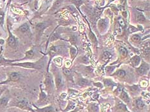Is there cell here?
I'll use <instances>...</instances> for the list:
<instances>
[{
    "label": "cell",
    "mask_w": 150,
    "mask_h": 112,
    "mask_svg": "<svg viewBox=\"0 0 150 112\" xmlns=\"http://www.w3.org/2000/svg\"><path fill=\"white\" fill-rule=\"evenodd\" d=\"M12 65L19 66V67H25V68L29 69H41L44 66V62L43 60H40L38 62L35 63H31V62H24V63H12Z\"/></svg>",
    "instance_id": "obj_1"
},
{
    "label": "cell",
    "mask_w": 150,
    "mask_h": 112,
    "mask_svg": "<svg viewBox=\"0 0 150 112\" xmlns=\"http://www.w3.org/2000/svg\"><path fill=\"white\" fill-rule=\"evenodd\" d=\"M44 84H45L46 87H47L48 90H50L52 88V87H53V80H52V77L49 74L46 76Z\"/></svg>",
    "instance_id": "obj_2"
},
{
    "label": "cell",
    "mask_w": 150,
    "mask_h": 112,
    "mask_svg": "<svg viewBox=\"0 0 150 112\" xmlns=\"http://www.w3.org/2000/svg\"><path fill=\"white\" fill-rule=\"evenodd\" d=\"M16 106H18V107L19 108L23 109V110H31V109L30 108V107H29L28 102L25 100H22L19 101L17 104H16Z\"/></svg>",
    "instance_id": "obj_3"
},
{
    "label": "cell",
    "mask_w": 150,
    "mask_h": 112,
    "mask_svg": "<svg viewBox=\"0 0 150 112\" xmlns=\"http://www.w3.org/2000/svg\"><path fill=\"white\" fill-rule=\"evenodd\" d=\"M19 78H20V75L18 73H12L10 74L9 75V79L7 80V81H5L4 83H7L9 81H17L18 80H19ZM1 83V84H2Z\"/></svg>",
    "instance_id": "obj_4"
},
{
    "label": "cell",
    "mask_w": 150,
    "mask_h": 112,
    "mask_svg": "<svg viewBox=\"0 0 150 112\" xmlns=\"http://www.w3.org/2000/svg\"><path fill=\"white\" fill-rule=\"evenodd\" d=\"M148 69H149V65L146 64V63H143L141 67L137 69V72L140 75H143L147 73Z\"/></svg>",
    "instance_id": "obj_5"
},
{
    "label": "cell",
    "mask_w": 150,
    "mask_h": 112,
    "mask_svg": "<svg viewBox=\"0 0 150 112\" xmlns=\"http://www.w3.org/2000/svg\"><path fill=\"white\" fill-rule=\"evenodd\" d=\"M8 44H9V46L12 47V48H15L17 44V42H16V40L15 38V37L12 35L9 32V37L8 38Z\"/></svg>",
    "instance_id": "obj_6"
},
{
    "label": "cell",
    "mask_w": 150,
    "mask_h": 112,
    "mask_svg": "<svg viewBox=\"0 0 150 112\" xmlns=\"http://www.w3.org/2000/svg\"><path fill=\"white\" fill-rule=\"evenodd\" d=\"M120 98L125 103H129L130 102V98H129L128 95L124 90H122L121 93H120Z\"/></svg>",
    "instance_id": "obj_7"
},
{
    "label": "cell",
    "mask_w": 150,
    "mask_h": 112,
    "mask_svg": "<svg viewBox=\"0 0 150 112\" xmlns=\"http://www.w3.org/2000/svg\"><path fill=\"white\" fill-rule=\"evenodd\" d=\"M36 111L38 112H54V108L52 106H47L43 108H37Z\"/></svg>",
    "instance_id": "obj_8"
},
{
    "label": "cell",
    "mask_w": 150,
    "mask_h": 112,
    "mask_svg": "<svg viewBox=\"0 0 150 112\" xmlns=\"http://www.w3.org/2000/svg\"><path fill=\"white\" fill-rule=\"evenodd\" d=\"M9 99L7 97H3L0 98V106L1 107H5L9 103Z\"/></svg>",
    "instance_id": "obj_9"
},
{
    "label": "cell",
    "mask_w": 150,
    "mask_h": 112,
    "mask_svg": "<svg viewBox=\"0 0 150 112\" xmlns=\"http://www.w3.org/2000/svg\"><path fill=\"white\" fill-rule=\"evenodd\" d=\"M117 108L119 110H121V111H126V112H129L128 110H127V108L125 106V104L124 103H122L120 101H118L117 102Z\"/></svg>",
    "instance_id": "obj_10"
},
{
    "label": "cell",
    "mask_w": 150,
    "mask_h": 112,
    "mask_svg": "<svg viewBox=\"0 0 150 112\" xmlns=\"http://www.w3.org/2000/svg\"><path fill=\"white\" fill-rule=\"evenodd\" d=\"M140 61H141V59H140V57L138 56H135L134 57H133L131 59V63L134 66L137 67L138 66V65L139 64Z\"/></svg>",
    "instance_id": "obj_11"
},
{
    "label": "cell",
    "mask_w": 150,
    "mask_h": 112,
    "mask_svg": "<svg viewBox=\"0 0 150 112\" xmlns=\"http://www.w3.org/2000/svg\"><path fill=\"white\" fill-rule=\"evenodd\" d=\"M19 30L21 32H26V31L29 30V26L28 25L27 23H25V24H22L20 27L19 28Z\"/></svg>",
    "instance_id": "obj_12"
},
{
    "label": "cell",
    "mask_w": 150,
    "mask_h": 112,
    "mask_svg": "<svg viewBox=\"0 0 150 112\" xmlns=\"http://www.w3.org/2000/svg\"><path fill=\"white\" fill-rule=\"evenodd\" d=\"M137 21L141 22V23H144V22H145V21H146L145 17H144V16H143L142 14H141V13L137 14Z\"/></svg>",
    "instance_id": "obj_13"
},
{
    "label": "cell",
    "mask_w": 150,
    "mask_h": 112,
    "mask_svg": "<svg viewBox=\"0 0 150 112\" xmlns=\"http://www.w3.org/2000/svg\"><path fill=\"white\" fill-rule=\"evenodd\" d=\"M119 52H120V54L121 55V56H123V57H126V56H127V50H126L124 48H123V47H120V48H119Z\"/></svg>",
    "instance_id": "obj_14"
},
{
    "label": "cell",
    "mask_w": 150,
    "mask_h": 112,
    "mask_svg": "<svg viewBox=\"0 0 150 112\" xmlns=\"http://www.w3.org/2000/svg\"><path fill=\"white\" fill-rule=\"evenodd\" d=\"M55 84L57 88H59L62 85V78L61 76H57L55 78Z\"/></svg>",
    "instance_id": "obj_15"
},
{
    "label": "cell",
    "mask_w": 150,
    "mask_h": 112,
    "mask_svg": "<svg viewBox=\"0 0 150 112\" xmlns=\"http://www.w3.org/2000/svg\"><path fill=\"white\" fill-rule=\"evenodd\" d=\"M136 104H137V106L139 108H142L144 106V103H143V101H142L141 99H138L136 101Z\"/></svg>",
    "instance_id": "obj_16"
},
{
    "label": "cell",
    "mask_w": 150,
    "mask_h": 112,
    "mask_svg": "<svg viewBox=\"0 0 150 112\" xmlns=\"http://www.w3.org/2000/svg\"><path fill=\"white\" fill-rule=\"evenodd\" d=\"M115 74H116L117 76L120 77V78H123V77H124L125 75H126V73H125L124 70H119L115 73Z\"/></svg>",
    "instance_id": "obj_17"
},
{
    "label": "cell",
    "mask_w": 150,
    "mask_h": 112,
    "mask_svg": "<svg viewBox=\"0 0 150 112\" xmlns=\"http://www.w3.org/2000/svg\"><path fill=\"white\" fill-rule=\"evenodd\" d=\"M39 101L40 102H44L47 99V95L45 94L43 92L42 89L41 90V94H40V98H39Z\"/></svg>",
    "instance_id": "obj_18"
},
{
    "label": "cell",
    "mask_w": 150,
    "mask_h": 112,
    "mask_svg": "<svg viewBox=\"0 0 150 112\" xmlns=\"http://www.w3.org/2000/svg\"><path fill=\"white\" fill-rule=\"evenodd\" d=\"M99 26L101 28H105V27L107 26L106 22L105 21V20H100L99 21Z\"/></svg>",
    "instance_id": "obj_19"
},
{
    "label": "cell",
    "mask_w": 150,
    "mask_h": 112,
    "mask_svg": "<svg viewBox=\"0 0 150 112\" xmlns=\"http://www.w3.org/2000/svg\"><path fill=\"white\" fill-rule=\"evenodd\" d=\"M34 51H33L32 50H30L28 51H27L26 52V57L25 58H31L33 57V56H34Z\"/></svg>",
    "instance_id": "obj_20"
},
{
    "label": "cell",
    "mask_w": 150,
    "mask_h": 112,
    "mask_svg": "<svg viewBox=\"0 0 150 112\" xmlns=\"http://www.w3.org/2000/svg\"><path fill=\"white\" fill-rule=\"evenodd\" d=\"M131 39H132L133 42H139L140 41H141V37H140V36H139L138 35H134L132 36Z\"/></svg>",
    "instance_id": "obj_21"
},
{
    "label": "cell",
    "mask_w": 150,
    "mask_h": 112,
    "mask_svg": "<svg viewBox=\"0 0 150 112\" xmlns=\"http://www.w3.org/2000/svg\"><path fill=\"white\" fill-rule=\"evenodd\" d=\"M36 28H37V30L38 31H41L45 28V24L44 23H39L36 26Z\"/></svg>",
    "instance_id": "obj_22"
},
{
    "label": "cell",
    "mask_w": 150,
    "mask_h": 112,
    "mask_svg": "<svg viewBox=\"0 0 150 112\" xmlns=\"http://www.w3.org/2000/svg\"><path fill=\"white\" fill-rule=\"evenodd\" d=\"M105 85H106V87H112L113 86V83L112 82L111 80H105Z\"/></svg>",
    "instance_id": "obj_23"
},
{
    "label": "cell",
    "mask_w": 150,
    "mask_h": 112,
    "mask_svg": "<svg viewBox=\"0 0 150 112\" xmlns=\"http://www.w3.org/2000/svg\"><path fill=\"white\" fill-rule=\"evenodd\" d=\"M74 108H75V104L73 103H72V102H70L68 104V105L67 108L65 110V111H68V110H72V109H73Z\"/></svg>",
    "instance_id": "obj_24"
},
{
    "label": "cell",
    "mask_w": 150,
    "mask_h": 112,
    "mask_svg": "<svg viewBox=\"0 0 150 112\" xmlns=\"http://www.w3.org/2000/svg\"><path fill=\"white\" fill-rule=\"evenodd\" d=\"M54 62L57 65L61 66L62 65V59L60 58H57L54 59Z\"/></svg>",
    "instance_id": "obj_25"
},
{
    "label": "cell",
    "mask_w": 150,
    "mask_h": 112,
    "mask_svg": "<svg viewBox=\"0 0 150 112\" xmlns=\"http://www.w3.org/2000/svg\"><path fill=\"white\" fill-rule=\"evenodd\" d=\"M11 62V61L7 60H5V59H4L3 58L2 55H1V52H0V65L2 64H4V63H7V62Z\"/></svg>",
    "instance_id": "obj_26"
},
{
    "label": "cell",
    "mask_w": 150,
    "mask_h": 112,
    "mask_svg": "<svg viewBox=\"0 0 150 112\" xmlns=\"http://www.w3.org/2000/svg\"><path fill=\"white\" fill-rule=\"evenodd\" d=\"M57 52V48L55 46H52L50 49V53L51 54V55H55Z\"/></svg>",
    "instance_id": "obj_27"
},
{
    "label": "cell",
    "mask_w": 150,
    "mask_h": 112,
    "mask_svg": "<svg viewBox=\"0 0 150 112\" xmlns=\"http://www.w3.org/2000/svg\"><path fill=\"white\" fill-rule=\"evenodd\" d=\"M76 53H77V51H76V49H75L74 48H70V54L72 58H73L75 56H76Z\"/></svg>",
    "instance_id": "obj_28"
},
{
    "label": "cell",
    "mask_w": 150,
    "mask_h": 112,
    "mask_svg": "<svg viewBox=\"0 0 150 112\" xmlns=\"http://www.w3.org/2000/svg\"><path fill=\"white\" fill-rule=\"evenodd\" d=\"M103 58L104 59H108V58H111V56H112V55H111V54L109 53V52H104V54H103Z\"/></svg>",
    "instance_id": "obj_29"
},
{
    "label": "cell",
    "mask_w": 150,
    "mask_h": 112,
    "mask_svg": "<svg viewBox=\"0 0 150 112\" xmlns=\"http://www.w3.org/2000/svg\"><path fill=\"white\" fill-rule=\"evenodd\" d=\"M118 22H119V26H121V27H124L125 25H126L123 19H119V21H118Z\"/></svg>",
    "instance_id": "obj_30"
},
{
    "label": "cell",
    "mask_w": 150,
    "mask_h": 112,
    "mask_svg": "<svg viewBox=\"0 0 150 112\" xmlns=\"http://www.w3.org/2000/svg\"><path fill=\"white\" fill-rule=\"evenodd\" d=\"M79 83H80V85H82V86H85V85H86L88 83V81H87V80L83 79V80H80Z\"/></svg>",
    "instance_id": "obj_31"
},
{
    "label": "cell",
    "mask_w": 150,
    "mask_h": 112,
    "mask_svg": "<svg viewBox=\"0 0 150 112\" xmlns=\"http://www.w3.org/2000/svg\"><path fill=\"white\" fill-rule=\"evenodd\" d=\"M4 20V12H0V24L3 23Z\"/></svg>",
    "instance_id": "obj_32"
},
{
    "label": "cell",
    "mask_w": 150,
    "mask_h": 112,
    "mask_svg": "<svg viewBox=\"0 0 150 112\" xmlns=\"http://www.w3.org/2000/svg\"><path fill=\"white\" fill-rule=\"evenodd\" d=\"M91 111L92 112H98L99 111V108L96 105H93L91 107Z\"/></svg>",
    "instance_id": "obj_33"
},
{
    "label": "cell",
    "mask_w": 150,
    "mask_h": 112,
    "mask_svg": "<svg viewBox=\"0 0 150 112\" xmlns=\"http://www.w3.org/2000/svg\"><path fill=\"white\" fill-rule=\"evenodd\" d=\"M73 3L75 5H77V6H80V5L83 3V1H82V0H74V1H73Z\"/></svg>",
    "instance_id": "obj_34"
},
{
    "label": "cell",
    "mask_w": 150,
    "mask_h": 112,
    "mask_svg": "<svg viewBox=\"0 0 150 112\" xmlns=\"http://www.w3.org/2000/svg\"><path fill=\"white\" fill-rule=\"evenodd\" d=\"M117 34L119 35L122 34V33H123V29H122L121 26L119 25L117 27Z\"/></svg>",
    "instance_id": "obj_35"
},
{
    "label": "cell",
    "mask_w": 150,
    "mask_h": 112,
    "mask_svg": "<svg viewBox=\"0 0 150 112\" xmlns=\"http://www.w3.org/2000/svg\"><path fill=\"white\" fill-rule=\"evenodd\" d=\"M122 90H123V87H122L121 86H119L117 88V89L116 90V93L117 94H120L121 93Z\"/></svg>",
    "instance_id": "obj_36"
},
{
    "label": "cell",
    "mask_w": 150,
    "mask_h": 112,
    "mask_svg": "<svg viewBox=\"0 0 150 112\" xmlns=\"http://www.w3.org/2000/svg\"><path fill=\"white\" fill-rule=\"evenodd\" d=\"M113 69H114V67H108L106 68V70L107 73H111V72H112L113 70Z\"/></svg>",
    "instance_id": "obj_37"
},
{
    "label": "cell",
    "mask_w": 150,
    "mask_h": 112,
    "mask_svg": "<svg viewBox=\"0 0 150 112\" xmlns=\"http://www.w3.org/2000/svg\"><path fill=\"white\" fill-rule=\"evenodd\" d=\"M130 89H131L132 91H136L139 89V87L137 86V85H134V86L131 87Z\"/></svg>",
    "instance_id": "obj_38"
},
{
    "label": "cell",
    "mask_w": 150,
    "mask_h": 112,
    "mask_svg": "<svg viewBox=\"0 0 150 112\" xmlns=\"http://www.w3.org/2000/svg\"><path fill=\"white\" fill-rule=\"evenodd\" d=\"M64 73H65L66 75H67V76H68V75H70V70L69 69H64Z\"/></svg>",
    "instance_id": "obj_39"
},
{
    "label": "cell",
    "mask_w": 150,
    "mask_h": 112,
    "mask_svg": "<svg viewBox=\"0 0 150 112\" xmlns=\"http://www.w3.org/2000/svg\"><path fill=\"white\" fill-rule=\"evenodd\" d=\"M129 31H130V32H133V31H137V29H136L135 28L133 27V26H130V28H129Z\"/></svg>",
    "instance_id": "obj_40"
},
{
    "label": "cell",
    "mask_w": 150,
    "mask_h": 112,
    "mask_svg": "<svg viewBox=\"0 0 150 112\" xmlns=\"http://www.w3.org/2000/svg\"><path fill=\"white\" fill-rule=\"evenodd\" d=\"M70 41L72 44H76V38L74 37H72V38H70Z\"/></svg>",
    "instance_id": "obj_41"
},
{
    "label": "cell",
    "mask_w": 150,
    "mask_h": 112,
    "mask_svg": "<svg viewBox=\"0 0 150 112\" xmlns=\"http://www.w3.org/2000/svg\"><path fill=\"white\" fill-rule=\"evenodd\" d=\"M65 65H66V66L67 67H70V66L71 65V62H70V61H66V63H65Z\"/></svg>",
    "instance_id": "obj_42"
},
{
    "label": "cell",
    "mask_w": 150,
    "mask_h": 112,
    "mask_svg": "<svg viewBox=\"0 0 150 112\" xmlns=\"http://www.w3.org/2000/svg\"><path fill=\"white\" fill-rule=\"evenodd\" d=\"M4 40H3V39H1L0 40V44H4Z\"/></svg>",
    "instance_id": "obj_43"
},
{
    "label": "cell",
    "mask_w": 150,
    "mask_h": 112,
    "mask_svg": "<svg viewBox=\"0 0 150 112\" xmlns=\"http://www.w3.org/2000/svg\"><path fill=\"white\" fill-rule=\"evenodd\" d=\"M3 92V90H1L0 91V95H1V94H2V92Z\"/></svg>",
    "instance_id": "obj_44"
},
{
    "label": "cell",
    "mask_w": 150,
    "mask_h": 112,
    "mask_svg": "<svg viewBox=\"0 0 150 112\" xmlns=\"http://www.w3.org/2000/svg\"><path fill=\"white\" fill-rule=\"evenodd\" d=\"M24 1H29V0H24Z\"/></svg>",
    "instance_id": "obj_45"
}]
</instances>
